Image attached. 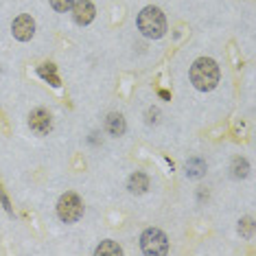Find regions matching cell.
Segmentation results:
<instances>
[{"label":"cell","mask_w":256,"mask_h":256,"mask_svg":"<svg viewBox=\"0 0 256 256\" xmlns=\"http://www.w3.org/2000/svg\"><path fill=\"white\" fill-rule=\"evenodd\" d=\"M221 73H219V64L210 57H199L193 61L191 66V83L195 85L199 92H210L217 88Z\"/></svg>","instance_id":"6da1fadb"},{"label":"cell","mask_w":256,"mask_h":256,"mask_svg":"<svg viewBox=\"0 0 256 256\" xmlns=\"http://www.w3.org/2000/svg\"><path fill=\"white\" fill-rule=\"evenodd\" d=\"M138 31L149 39H160L167 33V18L158 7H145L138 13Z\"/></svg>","instance_id":"7a4b0ae2"},{"label":"cell","mask_w":256,"mask_h":256,"mask_svg":"<svg viewBox=\"0 0 256 256\" xmlns=\"http://www.w3.org/2000/svg\"><path fill=\"white\" fill-rule=\"evenodd\" d=\"M140 248L147 256H162L169 252V239L158 228H147L140 236Z\"/></svg>","instance_id":"3957f363"},{"label":"cell","mask_w":256,"mask_h":256,"mask_svg":"<svg viewBox=\"0 0 256 256\" xmlns=\"http://www.w3.org/2000/svg\"><path fill=\"white\" fill-rule=\"evenodd\" d=\"M57 215L64 223H75L83 215V201L79 199L77 193H64L57 201Z\"/></svg>","instance_id":"277c9868"},{"label":"cell","mask_w":256,"mask_h":256,"mask_svg":"<svg viewBox=\"0 0 256 256\" xmlns=\"http://www.w3.org/2000/svg\"><path fill=\"white\" fill-rule=\"evenodd\" d=\"M11 33H13V38L20 39V42H29V39L35 35V22H33V18L26 16V13L18 16L16 20H13V24H11Z\"/></svg>","instance_id":"5b68a950"},{"label":"cell","mask_w":256,"mask_h":256,"mask_svg":"<svg viewBox=\"0 0 256 256\" xmlns=\"http://www.w3.org/2000/svg\"><path fill=\"white\" fill-rule=\"evenodd\" d=\"M70 11H73V20L79 26H88L94 20V16H97V9H94V4L90 0H75Z\"/></svg>","instance_id":"8992f818"},{"label":"cell","mask_w":256,"mask_h":256,"mask_svg":"<svg viewBox=\"0 0 256 256\" xmlns=\"http://www.w3.org/2000/svg\"><path fill=\"white\" fill-rule=\"evenodd\" d=\"M29 127L33 129L38 136H46V134L51 132V127H53L51 114H48L46 110H42V107L33 110L31 112V116H29Z\"/></svg>","instance_id":"52a82bcc"},{"label":"cell","mask_w":256,"mask_h":256,"mask_svg":"<svg viewBox=\"0 0 256 256\" xmlns=\"http://www.w3.org/2000/svg\"><path fill=\"white\" fill-rule=\"evenodd\" d=\"M105 132L110 134V136H114V138L123 136V134L127 132V123H125L123 114H116V112H112V114L105 118Z\"/></svg>","instance_id":"ba28073f"},{"label":"cell","mask_w":256,"mask_h":256,"mask_svg":"<svg viewBox=\"0 0 256 256\" xmlns=\"http://www.w3.org/2000/svg\"><path fill=\"white\" fill-rule=\"evenodd\" d=\"M127 188H129V193H134V195H142V193L149 191V177H147L145 173H140V171H136V173L129 175Z\"/></svg>","instance_id":"9c48e42d"},{"label":"cell","mask_w":256,"mask_h":256,"mask_svg":"<svg viewBox=\"0 0 256 256\" xmlns=\"http://www.w3.org/2000/svg\"><path fill=\"white\" fill-rule=\"evenodd\" d=\"M186 173H188V177H193V179L204 177L206 175V162L201 158H191L186 162Z\"/></svg>","instance_id":"30bf717a"},{"label":"cell","mask_w":256,"mask_h":256,"mask_svg":"<svg viewBox=\"0 0 256 256\" xmlns=\"http://www.w3.org/2000/svg\"><path fill=\"white\" fill-rule=\"evenodd\" d=\"M97 256H103V254H110V256H120L123 254V248H120L116 241H103L97 250H94Z\"/></svg>","instance_id":"8fae6325"},{"label":"cell","mask_w":256,"mask_h":256,"mask_svg":"<svg viewBox=\"0 0 256 256\" xmlns=\"http://www.w3.org/2000/svg\"><path fill=\"white\" fill-rule=\"evenodd\" d=\"M248 171H250V164H248V160L245 158H235L232 160V177L241 179V177L248 175Z\"/></svg>","instance_id":"7c38bea8"},{"label":"cell","mask_w":256,"mask_h":256,"mask_svg":"<svg viewBox=\"0 0 256 256\" xmlns=\"http://www.w3.org/2000/svg\"><path fill=\"white\" fill-rule=\"evenodd\" d=\"M39 77H44L46 81H51V85H59V79L55 77V66L53 64H44V66H39Z\"/></svg>","instance_id":"4fadbf2b"},{"label":"cell","mask_w":256,"mask_h":256,"mask_svg":"<svg viewBox=\"0 0 256 256\" xmlns=\"http://www.w3.org/2000/svg\"><path fill=\"white\" fill-rule=\"evenodd\" d=\"M239 235L245 236V239H250V236L254 235V219L252 217H243L239 221Z\"/></svg>","instance_id":"5bb4252c"},{"label":"cell","mask_w":256,"mask_h":256,"mask_svg":"<svg viewBox=\"0 0 256 256\" xmlns=\"http://www.w3.org/2000/svg\"><path fill=\"white\" fill-rule=\"evenodd\" d=\"M51 4H53V9H55V11L66 13V11H70V9H73L75 0H51Z\"/></svg>","instance_id":"9a60e30c"},{"label":"cell","mask_w":256,"mask_h":256,"mask_svg":"<svg viewBox=\"0 0 256 256\" xmlns=\"http://www.w3.org/2000/svg\"><path fill=\"white\" fill-rule=\"evenodd\" d=\"M0 204L4 206V210H7V213H11V204H9V197L4 195V191H2V188H0Z\"/></svg>","instance_id":"2e32d148"},{"label":"cell","mask_w":256,"mask_h":256,"mask_svg":"<svg viewBox=\"0 0 256 256\" xmlns=\"http://www.w3.org/2000/svg\"><path fill=\"white\" fill-rule=\"evenodd\" d=\"M160 97H162V98H169V97H171V94L167 92V90H160Z\"/></svg>","instance_id":"e0dca14e"}]
</instances>
